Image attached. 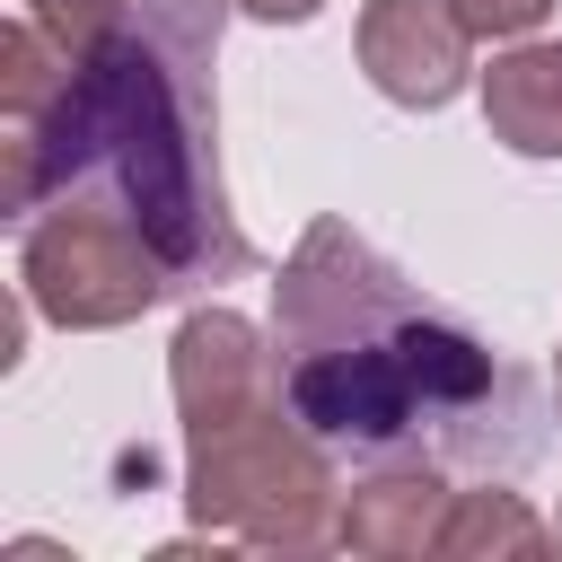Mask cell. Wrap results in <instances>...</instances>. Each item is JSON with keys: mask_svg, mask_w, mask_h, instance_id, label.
<instances>
[{"mask_svg": "<svg viewBox=\"0 0 562 562\" xmlns=\"http://www.w3.org/2000/svg\"><path fill=\"white\" fill-rule=\"evenodd\" d=\"M167 386H176L184 430H220L255 404H281V351L237 307H193L167 342Z\"/></svg>", "mask_w": 562, "mask_h": 562, "instance_id": "5b68a950", "label": "cell"}, {"mask_svg": "<svg viewBox=\"0 0 562 562\" xmlns=\"http://www.w3.org/2000/svg\"><path fill=\"white\" fill-rule=\"evenodd\" d=\"M184 509L220 544L316 553V544H334V518H342L334 448L290 413V395L255 404L220 430H184Z\"/></svg>", "mask_w": 562, "mask_h": 562, "instance_id": "3957f363", "label": "cell"}, {"mask_svg": "<svg viewBox=\"0 0 562 562\" xmlns=\"http://www.w3.org/2000/svg\"><path fill=\"white\" fill-rule=\"evenodd\" d=\"M351 44H360L369 88L413 105V114L448 105L465 88V70H474V35H465L457 0H369Z\"/></svg>", "mask_w": 562, "mask_h": 562, "instance_id": "8992f818", "label": "cell"}, {"mask_svg": "<svg viewBox=\"0 0 562 562\" xmlns=\"http://www.w3.org/2000/svg\"><path fill=\"white\" fill-rule=\"evenodd\" d=\"M553 544H562L553 518H536L527 492H509V483L457 492V509H448V527H439V553H448V562H536V553H553Z\"/></svg>", "mask_w": 562, "mask_h": 562, "instance_id": "9c48e42d", "label": "cell"}, {"mask_svg": "<svg viewBox=\"0 0 562 562\" xmlns=\"http://www.w3.org/2000/svg\"><path fill=\"white\" fill-rule=\"evenodd\" d=\"M237 9H246V18H263V26H307L325 0H237Z\"/></svg>", "mask_w": 562, "mask_h": 562, "instance_id": "8fae6325", "label": "cell"}, {"mask_svg": "<svg viewBox=\"0 0 562 562\" xmlns=\"http://www.w3.org/2000/svg\"><path fill=\"white\" fill-rule=\"evenodd\" d=\"M483 123L518 158H562V44L518 35L509 53H492V70H483Z\"/></svg>", "mask_w": 562, "mask_h": 562, "instance_id": "ba28073f", "label": "cell"}, {"mask_svg": "<svg viewBox=\"0 0 562 562\" xmlns=\"http://www.w3.org/2000/svg\"><path fill=\"white\" fill-rule=\"evenodd\" d=\"M553 536H562V509H553Z\"/></svg>", "mask_w": 562, "mask_h": 562, "instance_id": "4fadbf2b", "label": "cell"}, {"mask_svg": "<svg viewBox=\"0 0 562 562\" xmlns=\"http://www.w3.org/2000/svg\"><path fill=\"white\" fill-rule=\"evenodd\" d=\"M237 0H26L70 53V79L35 114H0V211L35 220L79 184L158 246L176 290L255 272V246L220 184V18Z\"/></svg>", "mask_w": 562, "mask_h": 562, "instance_id": "6da1fadb", "label": "cell"}, {"mask_svg": "<svg viewBox=\"0 0 562 562\" xmlns=\"http://www.w3.org/2000/svg\"><path fill=\"white\" fill-rule=\"evenodd\" d=\"M457 18H465L474 44H518L553 18V0H457Z\"/></svg>", "mask_w": 562, "mask_h": 562, "instance_id": "30bf717a", "label": "cell"}, {"mask_svg": "<svg viewBox=\"0 0 562 562\" xmlns=\"http://www.w3.org/2000/svg\"><path fill=\"white\" fill-rule=\"evenodd\" d=\"M272 351L290 413L369 465H527L536 404L492 342L430 307L360 228L307 220L272 281Z\"/></svg>", "mask_w": 562, "mask_h": 562, "instance_id": "7a4b0ae2", "label": "cell"}, {"mask_svg": "<svg viewBox=\"0 0 562 562\" xmlns=\"http://www.w3.org/2000/svg\"><path fill=\"white\" fill-rule=\"evenodd\" d=\"M553 413H562V360H553Z\"/></svg>", "mask_w": 562, "mask_h": 562, "instance_id": "7c38bea8", "label": "cell"}, {"mask_svg": "<svg viewBox=\"0 0 562 562\" xmlns=\"http://www.w3.org/2000/svg\"><path fill=\"white\" fill-rule=\"evenodd\" d=\"M448 509H457V492L439 483V465H378L342 492L334 544H351L369 562H422V553H439Z\"/></svg>", "mask_w": 562, "mask_h": 562, "instance_id": "52a82bcc", "label": "cell"}, {"mask_svg": "<svg viewBox=\"0 0 562 562\" xmlns=\"http://www.w3.org/2000/svg\"><path fill=\"white\" fill-rule=\"evenodd\" d=\"M18 290L35 299V316H53V325H70V334H105V325L149 316V307L176 290V272L158 263V246H149L123 211L70 193V202H53V211L26 220Z\"/></svg>", "mask_w": 562, "mask_h": 562, "instance_id": "277c9868", "label": "cell"}]
</instances>
